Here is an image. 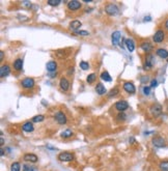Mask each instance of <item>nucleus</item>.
<instances>
[{"instance_id":"f8f14e48","label":"nucleus","mask_w":168,"mask_h":171,"mask_svg":"<svg viewBox=\"0 0 168 171\" xmlns=\"http://www.w3.org/2000/svg\"><path fill=\"white\" fill-rule=\"evenodd\" d=\"M121 37V34L119 31H115V32L112 33L111 39H112V44H113V46H117L118 44H119Z\"/></svg>"},{"instance_id":"e433bc0d","label":"nucleus","mask_w":168,"mask_h":171,"mask_svg":"<svg viewBox=\"0 0 168 171\" xmlns=\"http://www.w3.org/2000/svg\"><path fill=\"white\" fill-rule=\"evenodd\" d=\"M143 93H144L145 95H149V93H151V87L149 86L143 87Z\"/></svg>"},{"instance_id":"412c9836","label":"nucleus","mask_w":168,"mask_h":171,"mask_svg":"<svg viewBox=\"0 0 168 171\" xmlns=\"http://www.w3.org/2000/svg\"><path fill=\"white\" fill-rule=\"evenodd\" d=\"M22 130L24 132H27V133L32 132V131H33V124H31V122H29V121H27V122H25V124L22 126Z\"/></svg>"},{"instance_id":"393cba45","label":"nucleus","mask_w":168,"mask_h":171,"mask_svg":"<svg viewBox=\"0 0 168 171\" xmlns=\"http://www.w3.org/2000/svg\"><path fill=\"white\" fill-rule=\"evenodd\" d=\"M72 135H73V131L70 129H67V130H65V131H63V132L60 134V136H61L62 138H69V137H71Z\"/></svg>"},{"instance_id":"c03bdc74","label":"nucleus","mask_w":168,"mask_h":171,"mask_svg":"<svg viewBox=\"0 0 168 171\" xmlns=\"http://www.w3.org/2000/svg\"><path fill=\"white\" fill-rule=\"evenodd\" d=\"M0 154H1V157H3V156H4V152H3V148L0 149Z\"/></svg>"},{"instance_id":"7c9ffc66","label":"nucleus","mask_w":168,"mask_h":171,"mask_svg":"<svg viewBox=\"0 0 168 171\" xmlns=\"http://www.w3.org/2000/svg\"><path fill=\"white\" fill-rule=\"evenodd\" d=\"M56 54H57V56H58V58H65V56L67 55V53L65 52V50H59L56 52Z\"/></svg>"},{"instance_id":"423d86ee","label":"nucleus","mask_w":168,"mask_h":171,"mask_svg":"<svg viewBox=\"0 0 168 171\" xmlns=\"http://www.w3.org/2000/svg\"><path fill=\"white\" fill-rule=\"evenodd\" d=\"M153 65H154V56L151 55V54H149L147 57H146V59H145V62H144V67H143V69H144L145 71H149L151 67H153Z\"/></svg>"},{"instance_id":"1a4fd4ad","label":"nucleus","mask_w":168,"mask_h":171,"mask_svg":"<svg viewBox=\"0 0 168 171\" xmlns=\"http://www.w3.org/2000/svg\"><path fill=\"white\" fill-rule=\"evenodd\" d=\"M151 112L154 116H159L162 113V106L160 104H154L151 107Z\"/></svg>"},{"instance_id":"2f4dec72","label":"nucleus","mask_w":168,"mask_h":171,"mask_svg":"<svg viewBox=\"0 0 168 171\" xmlns=\"http://www.w3.org/2000/svg\"><path fill=\"white\" fill-rule=\"evenodd\" d=\"M44 115H37V116H34L33 118H32V121L33 122H41V121L44 120Z\"/></svg>"},{"instance_id":"4468645a","label":"nucleus","mask_w":168,"mask_h":171,"mask_svg":"<svg viewBox=\"0 0 168 171\" xmlns=\"http://www.w3.org/2000/svg\"><path fill=\"white\" fill-rule=\"evenodd\" d=\"M59 86H60L61 90L67 91V90L69 89V87H70V82H69V80H67V78H63V77H62V78L60 79V82H59Z\"/></svg>"},{"instance_id":"f257e3e1","label":"nucleus","mask_w":168,"mask_h":171,"mask_svg":"<svg viewBox=\"0 0 168 171\" xmlns=\"http://www.w3.org/2000/svg\"><path fill=\"white\" fill-rule=\"evenodd\" d=\"M164 39H165V33H164V31L162 29H159V30L156 31V33L153 37V41L156 44H161L164 41Z\"/></svg>"},{"instance_id":"2eb2a0df","label":"nucleus","mask_w":168,"mask_h":171,"mask_svg":"<svg viewBox=\"0 0 168 171\" xmlns=\"http://www.w3.org/2000/svg\"><path fill=\"white\" fill-rule=\"evenodd\" d=\"M24 161H26V162H30V163L37 162V154H24Z\"/></svg>"},{"instance_id":"7ed1b4c3","label":"nucleus","mask_w":168,"mask_h":171,"mask_svg":"<svg viewBox=\"0 0 168 171\" xmlns=\"http://www.w3.org/2000/svg\"><path fill=\"white\" fill-rule=\"evenodd\" d=\"M54 117H55V120L57 121V124H65V122H67V116H65V113L61 112V111L56 113Z\"/></svg>"},{"instance_id":"20e7f679","label":"nucleus","mask_w":168,"mask_h":171,"mask_svg":"<svg viewBox=\"0 0 168 171\" xmlns=\"http://www.w3.org/2000/svg\"><path fill=\"white\" fill-rule=\"evenodd\" d=\"M21 84L24 88L30 89V88H33L34 86V80L32 78H25L21 81Z\"/></svg>"},{"instance_id":"39448f33","label":"nucleus","mask_w":168,"mask_h":171,"mask_svg":"<svg viewBox=\"0 0 168 171\" xmlns=\"http://www.w3.org/2000/svg\"><path fill=\"white\" fill-rule=\"evenodd\" d=\"M67 9L70 11H78L79 9H81V2L77 1V0L69 1L67 2Z\"/></svg>"},{"instance_id":"9d476101","label":"nucleus","mask_w":168,"mask_h":171,"mask_svg":"<svg viewBox=\"0 0 168 171\" xmlns=\"http://www.w3.org/2000/svg\"><path fill=\"white\" fill-rule=\"evenodd\" d=\"M153 144H154L156 147H164V146L166 145V142L165 140H164V138L157 136V137H155L154 139H153Z\"/></svg>"},{"instance_id":"72a5a7b5","label":"nucleus","mask_w":168,"mask_h":171,"mask_svg":"<svg viewBox=\"0 0 168 171\" xmlns=\"http://www.w3.org/2000/svg\"><path fill=\"white\" fill-rule=\"evenodd\" d=\"M76 34H78V35H89V32L86 30H77L75 31Z\"/></svg>"},{"instance_id":"aec40b11","label":"nucleus","mask_w":168,"mask_h":171,"mask_svg":"<svg viewBox=\"0 0 168 171\" xmlns=\"http://www.w3.org/2000/svg\"><path fill=\"white\" fill-rule=\"evenodd\" d=\"M141 49H142L144 52H146V53H149L151 50H153V46H151V44H149V43L147 42H144L141 44Z\"/></svg>"},{"instance_id":"f3484780","label":"nucleus","mask_w":168,"mask_h":171,"mask_svg":"<svg viewBox=\"0 0 168 171\" xmlns=\"http://www.w3.org/2000/svg\"><path fill=\"white\" fill-rule=\"evenodd\" d=\"M95 91H97L98 94L103 95L107 92V89L105 88V86H104L102 83H99V84H97V86H95Z\"/></svg>"},{"instance_id":"a18cd8bd","label":"nucleus","mask_w":168,"mask_h":171,"mask_svg":"<svg viewBox=\"0 0 168 171\" xmlns=\"http://www.w3.org/2000/svg\"><path fill=\"white\" fill-rule=\"evenodd\" d=\"M165 27H166V28H167V30H168V19L165 21Z\"/></svg>"},{"instance_id":"473e14b6","label":"nucleus","mask_w":168,"mask_h":171,"mask_svg":"<svg viewBox=\"0 0 168 171\" xmlns=\"http://www.w3.org/2000/svg\"><path fill=\"white\" fill-rule=\"evenodd\" d=\"M80 67H81L83 71H86L89 69V63L86 61H81L80 62Z\"/></svg>"},{"instance_id":"4be33fe9","label":"nucleus","mask_w":168,"mask_h":171,"mask_svg":"<svg viewBox=\"0 0 168 171\" xmlns=\"http://www.w3.org/2000/svg\"><path fill=\"white\" fill-rule=\"evenodd\" d=\"M46 67H47V71H49V72H54V71H56V69H57V63H56V61H49L47 63V65H46Z\"/></svg>"},{"instance_id":"a878e982","label":"nucleus","mask_w":168,"mask_h":171,"mask_svg":"<svg viewBox=\"0 0 168 171\" xmlns=\"http://www.w3.org/2000/svg\"><path fill=\"white\" fill-rule=\"evenodd\" d=\"M95 79H97V76H95V74L93 73V74H89L88 76H87L86 78V81L89 83V84H91V83H93V82L95 81Z\"/></svg>"},{"instance_id":"a211bd4d","label":"nucleus","mask_w":168,"mask_h":171,"mask_svg":"<svg viewBox=\"0 0 168 171\" xmlns=\"http://www.w3.org/2000/svg\"><path fill=\"white\" fill-rule=\"evenodd\" d=\"M81 22L80 21H77V20H75V21H73V22H71L70 24V29H72V30L74 31H77L79 30V28L81 27Z\"/></svg>"},{"instance_id":"ea45409f","label":"nucleus","mask_w":168,"mask_h":171,"mask_svg":"<svg viewBox=\"0 0 168 171\" xmlns=\"http://www.w3.org/2000/svg\"><path fill=\"white\" fill-rule=\"evenodd\" d=\"M146 81H149V77H142L141 78V82L142 83H146Z\"/></svg>"},{"instance_id":"58836bf2","label":"nucleus","mask_w":168,"mask_h":171,"mask_svg":"<svg viewBox=\"0 0 168 171\" xmlns=\"http://www.w3.org/2000/svg\"><path fill=\"white\" fill-rule=\"evenodd\" d=\"M158 86V81L156 80V79H154V80H151V87H157Z\"/></svg>"},{"instance_id":"f704fd0d","label":"nucleus","mask_w":168,"mask_h":171,"mask_svg":"<svg viewBox=\"0 0 168 171\" xmlns=\"http://www.w3.org/2000/svg\"><path fill=\"white\" fill-rule=\"evenodd\" d=\"M117 93H118V88H114V89H112L111 91L109 92V94H108V98H112V96L116 95Z\"/></svg>"},{"instance_id":"37998d69","label":"nucleus","mask_w":168,"mask_h":171,"mask_svg":"<svg viewBox=\"0 0 168 171\" xmlns=\"http://www.w3.org/2000/svg\"><path fill=\"white\" fill-rule=\"evenodd\" d=\"M3 57H4V53H3V51H1V52H0V59L2 60Z\"/></svg>"},{"instance_id":"cd10ccee","label":"nucleus","mask_w":168,"mask_h":171,"mask_svg":"<svg viewBox=\"0 0 168 171\" xmlns=\"http://www.w3.org/2000/svg\"><path fill=\"white\" fill-rule=\"evenodd\" d=\"M21 166L18 162H14L11 166V171H20Z\"/></svg>"},{"instance_id":"ddd939ff","label":"nucleus","mask_w":168,"mask_h":171,"mask_svg":"<svg viewBox=\"0 0 168 171\" xmlns=\"http://www.w3.org/2000/svg\"><path fill=\"white\" fill-rule=\"evenodd\" d=\"M9 74H11V67H9V65H1V67H0V76H1V78L6 77Z\"/></svg>"},{"instance_id":"6e6552de","label":"nucleus","mask_w":168,"mask_h":171,"mask_svg":"<svg viewBox=\"0 0 168 171\" xmlns=\"http://www.w3.org/2000/svg\"><path fill=\"white\" fill-rule=\"evenodd\" d=\"M105 11H106V13L109 16H114V15H116L118 13V7L115 4H108L106 6V9H105Z\"/></svg>"},{"instance_id":"a19ab883","label":"nucleus","mask_w":168,"mask_h":171,"mask_svg":"<svg viewBox=\"0 0 168 171\" xmlns=\"http://www.w3.org/2000/svg\"><path fill=\"white\" fill-rule=\"evenodd\" d=\"M57 76V74L56 73H51L50 75H49V77H51V78H54V77H56Z\"/></svg>"},{"instance_id":"79ce46f5","label":"nucleus","mask_w":168,"mask_h":171,"mask_svg":"<svg viewBox=\"0 0 168 171\" xmlns=\"http://www.w3.org/2000/svg\"><path fill=\"white\" fill-rule=\"evenodd\" d=\"M0 144H1V145H3V143H4V139H3V137H2V133H1V139H0Z\"/></svg>"},{"instance_id":"5701e85b","label":"nucleus","mask_w":168,"mask_h":171,"mask_svg":"<svg viewBox=\"0 0 168 171\" xmlns=\"http://www.w3.org/2000/svg\"><path fill=\"white\" fill-rule=\"evenodd\" d=\"M22 67H23V60L22 59H16L14 62V69L16 71H21L22 70Z\"/></svg>"},{"instance_id":"dca6fc26","label":"nucleus","mask_w":168,"mask_h":171,"mask_svg":"<svg viewBox=\"0 0 168 171\" xmlns=\"http://www.w3.org/2000/svg\"><path fill=\"white\" fill-rule=\"evenodd\" d=\"M156 54H157L159 57H161V58H163V59L168 58V51L165 50V49H163V48H159V49L156 51Z\"/></svg>"},{"instance_id":"0eeeda50","label":"nucleus","mask_w":168,"mask_h":171,"mask_svg":"<svg viewBox=\"0 0 168 171\" xmlns=\"http://www.w3.org/2000/svg\"><path fill=\"white\" fill-rule=\"evenodd\" d=\"M115 108L119 111V112H123L125 110L129 108V104L126 101H118L115 103Z\"/></svg>"},{"instance_id":"b1692460","label":"nucleus","mask_w":168,"mask_h":171,"mask_svg":"<svg viewBox=\"0 0 168 171\" xmlns=\"http://www.w3.org/2000/svg\"><path fill=\"white\" fill-rule=\"evenodd\" d=\"M101 79L105 82H111L112 81V78H111V76H110L109 74H108V72H103V73L101 74Z\"/></svg>"},{"instance_id":"49530a36","label":"nucleus","mask_w":168,"mask_h":171,"mask_svg":"<svg viewBox=\"0 0 168 171\" xmlns=\"http://www.w3.org/2000/svg\"><path fill=\"white\" fill-rule=\"evenodd\" d=\"M149 20H151V18L147 17V18H145V19H144V21H149Z\"/></svg>"},{"instance_id":"bb28decb","label":"nucleus","mask_w":168,"mask_h":171,"mask_svg":"<svg viewBox=\"0 0 168 171\" xmlns=\"http://www.w3.org/2000/svg\"><path fill=\"white\" fill-rule=\"evenodd\" d=\"M159 168L161 171H168V162H161L159 164Z\"/></svg>"},{"instance_id":"f03ea898","label":"nucleus","mask_w":168,"mask_h":171,"mask_svg":"<svg viewBox=\"0 0 168 171\" xmlns=\"http://www.w3.org/2000/svg\"><path fill=\"white\" fill-rule=\"evenodd\" d=\"M74 159V154L69 152H63L58 154V160L60 162H71Z\"/></svg>"},{"instance_id":"c9c22d12","label":"nucleus","mask_w":168,"mask_h":171,"mask_svg":"<svg viewBox=\"0 0 168 171\" xmlns=\"http://www.w3.org/2000/svg\"><path fill=\"white\" fill-rule=\"evenodd\" d=\"M117 119L118 120H125L126 119V114L123 112H121L117 114Z\"/></svg>"},{"instance_id":"4c0bfd02","label":"nucleus","mask_w":168,"mask_h":171,"mask_svg":"<svg viewBox=\"0 0 168 171\" xmlns=\"http://www.w3.org/2000/svg\"><path fill=\"white\" fill-rule=\"evenodd\" d=\"M22 4H23V6H24V7H30V6H31L30 1H23Z\"/></svg>"},{"instance_id":"c756f323","label":"nucleus","mask_w":168,"mask_h":171,"mask_svg":"<svg viewBox=\"0 0 168 171\" xmlns=\"http://www.w3.org/2000/svg\"><path fill=\"white\" fill-rule=\"evenodd\" d=\"M61 3L60 0H48V4L51 6H57Z\"/></svg>"},{"instance_id":"6ab92c4d","label":"nucleus","mask_w":168,"mask_h":171,"mask_svg":"<svg viewBox=\"0 0 168 171\" xmlns=\"http://www.w3.org/2000/svg\"><path fill=\"white\" fill-rule=\"evenodd\" d=\"M125 44H126V47L129 52H133V51H134L135 45H134V42H133L132 39H126V41H125Z\"/></svg>"},{"instance_id":"c85d7f7f","label":"nucleus","mask_w":168,"mask_h":171,"mask_svg":"<svg viewBox=\"0 0 168 171\" xmlns=\"http://www.w3.org/2000/svg\"><path fill=\"white\" fill-rule=\"evenodd\" d=\"M37 169L32 165H24L23 166V171H37Z\"/></svg>"},{"instance_id":"9b49d317","label":"nucleus","mask_w":168,"mask_h":171,"mask_svg":"<svg viewBox=\"0 0 168 171\" xmlns=\"http://www.w3.org/2000/svg\"><path fill=\"white\" fill-rule=\"evenodd\" d=\"M123 90H126L127 92L130 93V94H133L136 91V88H135L134 84L132 82H126L123 84Z\"/></svg>"}]
</instances>
